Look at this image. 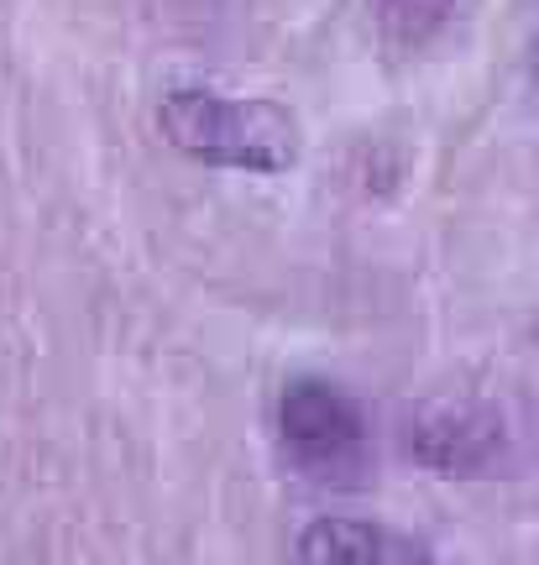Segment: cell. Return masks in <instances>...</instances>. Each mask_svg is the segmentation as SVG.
I'll return each instance as SVG.
<instances>
[{"label":"cell","mask_w":539,"mask_h":565,"mask_svg":"<svg viewBox=\"0 0 539 565\" xmlns=\"http://www.w3.org/2000/svg\"><path fill=\"white\" fill-rule=\"evenodd\" d=\"M168 141L204 162L225 168H288L299 141H294V116L273 100H225L210 89H173L158 110Z\"/></svg>","instance_id":"cell-1"},{"label":"cell","mask_w":539,"mask_h":565,"mask_svg":"<svg viewBox=\"0 0 539 565\" xmlns=\"http://www.w3.org/2000/svg\"><path fill=\"white\" fill-rule=\"evenodd\" d=\"M278 424H283L288 456L315 482H351V471H361V461H367L361 408L340 387L320 383V377L288 383V393H283V404H278Z\"/></svg>","instance_id":"cell-2"},{"label":"cell","mask_w":539,"mask_h":565,"mask_svg":"<svg viewBox=\"0 0 539 565\" xmlns=\"http://www.w3.org/2000/svg\"><path fill=\"white\" fill-rule=\"evenodd\" d=\"M294 565H382V540L357 519H320L304 529Z\"/></svg>","instance_id":"cell-3"},{"label":"cell","mask_w":539,"mask_h":565,"mask_svg":"<svg viewBox=\"0 0 539 565\" xmlns=\"http://www.w3.org/2000/svg\"><path fill=\"white\" fill-rule=\"evenodd\" d=\"M451 6L456 0H382V32H388V42L393 47H420V42H430L445 26V17H451Z\"/></svg>","instance_id":"cell-4"}]
</instances>
